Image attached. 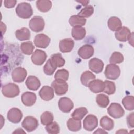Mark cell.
<instances>
[{"instance_id": "cell-37", "label": "cell", "mask_w": 134, "mask_h": 134, "mask_svg": "<svg viewBox=\"0 0 134 134\" xmlns=\"http://www.w3.org/2000/svg\"><path fill=\"white\" fill-rule=\"evenodd\" d=\"M69 73L68 70L64 69L58 70L55 75H54V79L55 80H62L64 81H66L69 78Z\"/></svg>"}, {"instance_id": "cell-1", "label": "cell", "mask_w": 134, "mask_h": 134, "mask_svg": "<svg viewBox=\"0 0 134 134\" xmlns=\"http://www.w3.org/2000/svg\"><path fill=\"white\" fill-rule=\"evenodd\" d=\"M16 13L17 16L23 19H28L33 14V10L30 4L27 2L20 3L17 6Z\"/></svg>"}, {"instance_id": "cell-7", "label": "cell", "mask_w": 134, "mask_h": 134, "mask_svg": "<svg viewBox=\"0 0 134 134\" xmlns=\"http://www.w3.org/2000/svg\"><path fill=\"white\" fill-rule=\"evenodd\" d=\"M21 125L26 131L28 132H31L37 129L39 125V122L35 117L28 116L24 118Z\"/></svg>"}, {"instance_id": "cell-38", "label": "cell", "mask_w": 134, "mask_h": 134, "mask_svg": "<svg viewBox=\"0 0 134 134\" xmlns=\"http://www.w3.org/2000/svg\"><path fill=\"white\" fill-rule=\"evenodd\" d=\"M45 129L50 134H57L60 132V127L55 121H52L50 124L46 125Z\"/></svg>"}, {"instance_id": "cell-2", "label": "cell", "mask_w": 134, "mask_h": 134, "mask_svg": "<svg viewBox=\"0 0 134 134\" xmlns=\"http://www.w3.org/2000/svg\"><path fill=\"white\" fill-rule=\"evenodd\" d=\"M2 93L6 97L13 98L19 94L20 90L17 85L14 83H9L3 86Z\"/></svg>"}, {"instance_id": "cell-30", "label": "cell", "mask_w": 134, "mask_h": 134, "mask_svg": "<svg viewBox=\"0 0 134 134\" xmlns=\"http://www.w3.org/2000/svg\"><path fill=\"white\" fill-rule=\"evenodd\" d=\"M95 79V75L89 71L83 72L81 76V82L85 86H88L89 83Z\"/></svg>"}, {"instance_id": "cell-35", "label": "cell", "mask_w": 134, "mask_h": 134, "mask_svg": "<svg viewBox=\"0 0 134 134\" xmlns=\"http://www.w3.org/2000/svg\"><path fill=\"white\" fill-rule=\"evenodd\" d=\"M124 107L128 110H133L134 109V98L133 96H126L122 100Z\"/></svg>"}, {"instance_id": "cell-40", "label": "cell", "mask_w": 134, "mask_h": 134, "mask_svg": "<svg viewBox=\"0 0 134 134\" xmlns=\"http://www.w3.org/2000/svg\"><path fill=\"white\" fill-rule=\"evenodd\" d=\"M93 7L91 5H87L81 10V11L78 13V15L83 18L89 17L93 15Z\"/></svg>"}, {"instance_id": "cell-22", "label": "cell", "mask_w": 134, "mask_h": 134, "mask_svg": "<svg viewBox=\"0 0 134 134\" xmlns=\"http://www.w3.org/2000/svg\"><path fill=\"white\" fill-rule=\"evenodd\" d=\"M107 25L111 31H116L122 27V22L117 17L113 16L108 19Z\"/></svg>"}, {"instance_id": "cell-34", "label": "cell", "mask_w": 134, "mask_h": 134, "mask_svg": "<svg viewBox=\"0 0 134 134\" xmlns=\"http://www.w3.org/2000/svg\"><path fill=\"white\" fill-rule=\"evenodd\" d=\"M53 115L49 111L43 112L40 116V121L42 125H48L51 123L53 120Z\"/></svg>"}, {"instance_id": "cell-20", "label": "cell", "mask_w": 134, "mask_h": 134, "mask_svg": "<svg viewBox=\"0 0 134 134\" xmlns=\"http://www.w3.org/2000/svg\"><path fill=\"white\" fill-rule=\"evenodd\" d=\"M25 83L27 88L32 91L37 90L40 87L41 85L39 79L33 75L29 76L27 77Z\"/></svg>"}, {"instance_id": "cell-26", "label": "cell", "mask_w": 134, "mask_h": 134, "mask_svg": "<svg viewBox=\"0 0 134 134\" xmlns=\"http://www.w3.org/2000/svg\"><path fill=\"white\" fill-rule=\"evenodd\" d=\"M37 9L43 13L49 11L52 7V2L48 0H39L36 2Z\"/></svg>"}, {"instance_id": "cell-25", "label": "cell", "mask_w": 134, "mask_h": 134, "mask_svg": "<svg viewBox=\"0 0 134 134\" xmlns=\"http://www.w3.org/2000/svg\"><path fill=\"white\" fill-rule=\"evenodd\" d=\"M49 60L52 64L56 68L63 66L65 63V60L63 58L61 54L59 53L53 54Z\"/></svg>"}, {"instance_id": "cell-13", "label": "cell", "mask_w": 134, "mask_h": 134, "mask_svg": "<svg viewBox=\"0 0 134 134\" xmlns=\"http://www.w3.org/2000/svg\"><path fill=\"white\" fill-rule=\"evenodd\" d=\"M50 43V38L44 34L37 35L34 39V44L38 48H46Z\"/></svg>"}, {"instance_id": "cell-19", "label": "cell", "mask_w": 134, "mask_h": 134, "mask_svg": "<svg viewBox=\"0 0 134 134\" xmlns=\"http://www.w3.org/2000/svg\"><path fill=\"white\" fill-rule=\"evenodd\" d=\"M21 102L23 104L26 106H32L36 101V95L30 92H26L23 93L21 95Z\"/></svg>"}, {"instance_id": "cell-32", "label": "cell", "mask_w": 134, "mask_h": 134, "mask_svg": "<svg viewBox=\"0 0 134 134\" xmlns=\"http://www.w3.org/2000/svg\"><path fill=\"white\" fill-rule=\"evenodd\" d=\"M88 110L86 108L81 107L76 108L72 114V118L76 120H81L87 114Z\"/></svg>"}, {"instance_id": "cell-21", "label": "cell", "mask_w": 134, "mask_h": 134, "mask_svg": "<svg viewBox=\"0 0 134 134\" xmlns=\"http://www.w3.org/2000/svg\"><path fill=\"white\" fill-rule=\"evenodd\" d=\"M130 30L126 27H122L115 32V37L119 41L125 42L127 40L130 34Z\"/></svg>"}, {"instance_id": "cell-33", "label": "cell", "mask_w": 134, "mask_h": 134, "mask_svg": "<svg viewBox=\"0 0 134 134\" xmlns=\"http://www.w3.org/2000/svg\"><path fill=\"white\" fill-rule=\"evenodd\" d=\"M96 102L99 107L106 108L109 103V99L108 96L103 94H99L96 96Z\"/></svg>"}, {"instance_id": "cell-27", "label": "cell", "mask_w": 134, "mask_h": 134, "mask_svg": "<svg viewBox=\"0 0 134 134\" xmlns=\"http://www.w3.org/2000/svg\"><path fill=\"white\" fill-rule=\"evenodd\" d=\"M86 21V19L85 18L82 17L78 15H73L69 18V22L71 26L73 27L76 26H83Z\"/></svg>"}, {"instance_id": "cell-6", "label": "cell", "mask_w": 134, "mask_h": 134, "mask_svg": "<svg viewBox=\"0 0 134 134\" xmlns=\"http://www.w3.org/2000/svg\"><path fill=\"white\" fill-rule=\"evenodd\" d=\"M51 86L57 95H63L68 90V84L62 80H55L52 82Z\"/></svg>"}, {"instance_id": "cell-18", "label": "cell", "mask_w": 134, "mask_h": 134, "mask_svg": "<svg viewBox=\"0 0 134 134\" xmlns=\"http://www.w3.org/2000/svg\"><path fill=\"white\" fill-rule=\"evenodd\" d=\"M88 87L92 92L98 93L104 91L105 84L103 81L99 79H94L89 83Z\"/></svg>"}, {"instance_id": "cell-5", "label": "cell", "mask_w": 134, "mask_h": 134, "mask_svg": "<svg viewBox=\"0 0 134 134\" xmlns=\"http://www.w3.org/2000/svg\"><path fill=\"white\" fill-rule=\"evenodd\" d=\"M108 114L114 118H119L125 114V111L121 105L117 103H112L107 108Z\"/></svg>"}, {"instance_id": "cell-10", "label": "cell", "mask_w": 134, "mask_h": 134, "mask_svg": "<svg viewBox=\"0 0 134 134\" xmlns=\"http://www.w3.org/2000/svg\"><path fill=\"white\" fill-rule=\"evenodd\" d=\"M58 106L61 111L68 113L73 109L74 104L71 99L66 97H63L60 98L58 102Z\"/></svg>"}, {"instance_id": "cell-28", "label": "cell", "mask_w": 134, "mask_h": 134, "mask_svg": "<svg viewBox=\"0 0 134 134\" xmlns=\"http://www.w3.org/2000/svg\"><path fill=\"white\" fill-rule=\"evenodd\" d=\"M100 125L104 129L110 131L114 127V122L108 116H104L100 120Z\"/></svg>"}, {"instance_id": "cell-3", "label": "cell", "mask_w": 134, "mask_h": 134, "mask_svg": "<svg viewBox=\"0 0 134 134\" xmlns=\"http://www.w3.org/2000/svg\"><path fill=\"white\" fill-rule=\"evenodd\" d=\"M104 74L107 79L115 80L120 76V70L118 65L110 63L106 65Z\"/></svg>"}, {"instance_id": "cell-15", "label": "cell", "mask_w": 134, "mask_h": 134, "mask_svg": "<svg viewBox=\"0 0 134 134\" xmlns=\"http://www.w3.org/2000/svg\"><path fill=\"white\" fill-rule=\"evenodd\" d=\"M90 69L95 73H100L104 68V63L100 59L93 58L91 59L88 62Z\"/></svg>"}, {"instance_id": "cell-41", "label": "cell", "mask_w": 134, "mask_h": 134, "mask_svg": "<svg viewBox=\"0 0 134 134\" xmlns=\"http://www.w3.org/2000/svg\"><path fill=\"white\" fill-rule=\"evenodd\" d=\"M56 69L57 68L52 64L49 59L43 66V72L47 75H51L54 73Z\"/></svg>"}, {"instance_id": "cell-46", "label": "cell", "mask_w": 134, "mask_h": 134, "mask_svg": "<svg viewBox=\"0 0 134 134\" xmlns=\"http://www.w3.org/2000/svg\"><path fill=\"white\" fill-rule=\"evenodd\" d=\"M128 133V131H127V130L126 129H119L118 131H117L116 132V133Z\"/></svg>"}, {"instance_id": "cell-14", "label": "cell", "mask_w": 134, "mask_h": 134, "mask_svg": "<svg viewBox=\"0 0 134 134\" xmlns=\"http://www.w3.org/2000/svg\"><path fill=\"white\" fill-rule=\"evenodd\" d=\"M94 50L92 46L85 44L81 47L78 50V55L83 59H88L94 54Z\"/></svg>"}, {"instance_id": "cell-23", "label": "cell", "mask_w": 134, "mask_h": 134, "mask_svg": "<svg viewBox=\"0 0 134 134\" xmlns=\"http://www.w3.org/2000/svg\"><path fill=\"white\" fill-rule=\"evenodd\" d=\"M86 35V30L82 26L73 27L72 29V36L76 40L83 39Z\"/></svg>"}, {"instance_id": "cell-4", "label": "cell", "mask_w": 134, "mask_h": 134, "mask_svg": "<svg viewBox=\"0 0 134 134\" xmlns=\"http://www.w3.org/2000/svg\"><path fill=\"white\" fill-rule=\"evenodd\" d=\"M45 26L44 20L42 17L35 16L32 17L29 23V27L30 29L36 32L41 31L43 30Z\"/></svg>"}, {"instance_id": "cell-29", "label": "cell", "mask_w": 134, "mask_h": 134, "mask_svg": "<svg viewBox=\"0 0 134 134\" xmlns=\"http://www.w3.org/2000/svg\"><path fill=\"white\" fill-rule=\"evenodd\" d=\"M67 127L70 131H77L81 129V121L73 118H70L67 121Z\"/></svg>"}, {"instance_id": "cell-9", "label": "cell", "mask_w": 134, "mask_h": 134, "mask_svg": "<svg viewBox=\"0 0 134 134\" xmlns=\"http://www.w3.org/2000/svg\"><path fill=\"white\" fill-rule=\"evenodd\" d=\"M98 125V119L94 115H88L83 120V128L87 131L93 130Z\"/></svg>"}, {"instance_id": "cell-24", "label": "cell", "mask_w": 134, "mask_h": 134, "mask_svg": "<svg viewBox=\"0 0 134 134\" xmlns=\"http://www.w3.org/2000/svg\"><path fill=\"white\" fill-rule=\"evenodd\" d=\"M16 38L20 41L27 40L30 38V32L29 30L26 27H23L15 31Z\"/></svg>"}, {"instance_id": "cell-17", "label": "cell", "mask_w": 134, "mask_h": 134, "mask_svg": "<svg viewBox=\"0 0 134 134\" xmlns=\"http://www.w3.org/2000/svg\"><path fill=\"white\" fill-rule=\"evenodd\" d=\"M74 46L73 40L71 38L63 39L60 41L59 49L61 52L66 53L71 52Z\"/></svg>"}, {"instance_id": "cell-11", "label": "cell", "mask_w": 134, "mask_h": 134, "mask_svg": "<svg viewBox=\"0 0 134 134\" xmlns=\"http://www.w3.org/2000/svg\"><path fill=\"white\" fill-rule=\"evenodd\" d=\"M47 58V55L44 51L36 49L32 53L31 59L34 64L37 65H41L45 62Z\"/></svg>"}, {"instance_id": "cell-43", "label": "cell", "mask_w": 134, "mask_h": 134, "mask_svg": "<svg viewBox=\"0 0 134 134\" xmlns=\"http://www.w3.org/2000/svg\"><path fill=\"white\" fill-rule=\"evenodd\" d=\"M16 3L17 1L16 0H6L4 2V6L8 8L14 7L15 6Z\"/></svg>"}, {"instance_id": "cell-45", "label": "cell", "mask_w": 134, "mask_h": 134, "mask_svg": "<svg viewBox=\"0 0 134 134\" xmlns=\"http://www.w3.org/2000/svg\"><path fill=\"white\" fill-rule=\"evenodd\" d=\"M94 133H107V132H106V131H105L104 130L101 129V128H98L97 129V130H96L94 132Z\"/></svg>"}, {"instance_id": "cell-31", "label": "cell", "mask_w": 134, "mask_h": 134, "mask_svg": "<svg viewBox=\"0 0 134 134\" xmlns=\"http://www.w3.org/2000/svg\"><path fill=\"white\" fill-rule=\"evenodd\" d=\"M20 48L21 52L26 55L31 54L35 49V47L31 41H27L21 43Z\"/></svg>"}, {"instance_id": "cell-8", "label": "cell", "mask_w": 134, "mask_h": 134, "mask_svg": "<svg viewBox=\"0 0 134 134\" xmlns=\"http://www.w3.org/2000/svg\"><path fill=\"white\" fill-rule=\"evenodd\" d=\"M27 75L26 70L22 67L15 68L12 72V77L15 82L21 83L24 81Z\"/></svg>"}, {"instance_id": "cell-47", "label": "cell", "mask_w": 134, "mask_h": 134, "mask_svg": "<svg viewBox=\"0 0 134 134\" xmlns=\"http://www.w3.org/2000/svg\"><path fill=\"white\" fill-rule=\"evenodd\" d=\"M78 2L81 3L84 6H86L87 5V3H89V1H78Z\"/></svg>"}, {"instance_id": "cell-36", "label": "cell", "mask_w": 134, "mask_h": 134, "mask_svg": "<svg viewBox=\"0 0 134 134\" xmlns=\"http://www.w3.org/2000/svg\"><path fill=\"white\" fill-rule=\"evenodd\" d=\"M104 82L105 84L104 92L108 95L114 94L116 91V85L115 83L108 80H106Z\"/></svg>"}, {"instance_id": "cell-39", "label": "cell", "mask_w": 134, "mask_h": 134, "mask_svg": "<svg viewBox=\"0 0 134 134\" xmlns=\"http://www.w3.org/2000/svg\"><path fill=\"white\" fill-rule=\"evenodd\" d=\"M124 59L123 55L119 52H114L109 59V62L112 64H119L123 62Z\"/></svg>"}, {"instance_id": "cell-44", "label": "cell", "mask_w": 134, "mask_h": 134, "mask_svg": "<svg viewBox=\"0 0 134 134\" xmlns=\"http://www.w3.org/2000/svg\"><path fill=\"white\" fill-rule=\"evenodd\" d=\"M129 43L130 44L132 47H133V33L131 32L130 33V34L129 35L128 39Z\"/></svg>"}, {"instance_id": "cell-16", "label": "cell", "mask_w": 134, "mask_h": 134, "mask_svg": "<svg viewBox=\"0 0 134 134\" xmlns=\"http://www.w3.org/2000/svg\"><path fill=\"white\" fill-rule=\"evenodd\" d=\"M40 98L45 101H49L54 97V90L49 86H43L39 91Z\"/></svg>"}, {"instance_id": "cell-12", "label": "cell", "mask_w": 134, "mask_h": 134, "mask_svg": "<svg viewBox=\"0 0 134 134\" xmlns=\"http://www.w3.org/2000/svg\"><path fill=\"white\" fill-rule=\"evenodd\" d=\"M23 117V114L21 110L17 108H12L7 113V119L11 122L17 124L19 122Z\"/></svg>"}, {"instance_id": "cell-42", "label": "cell", "mask_w": 134, "mask_h": 134, "mask_svg": "<svg viewBox=\"0 0 134 134\" xmlns=\"http://www.w3.org/2000/svg\"><path fill=\"white\" fill-rule=\"evenodd\" d=\"M133 117H134V115L133 112L129 114L127 117V122L129 128H133L134 127Z\"/></svg>"}]
</instances>
